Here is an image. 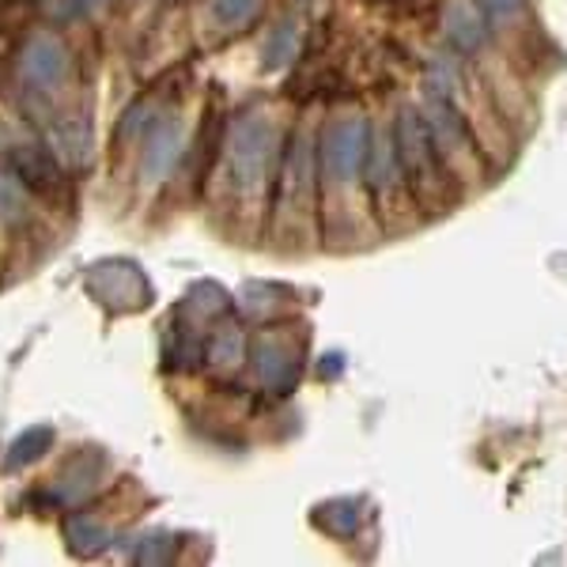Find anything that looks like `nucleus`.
I'll return each mask as SVG.
<instances>
[{
  "instance_id": "f257e3e1",
  "label": "nucleus",
  "mask_w": 567,
  "mask_h": 567,
  "mask_svg": "<svg viewBox=\"0 0 567 567\" xmlns=\"http://www.w3.org/2000/svg\"><path fill=\"white\" fill-rule=\"evenodd\" d=\"M393 148H398L401 171H405L409 194L416 208L439 213L454 200V175L446 159L439 155L432 130H427L424 114L416 106H401L398 122H393Z\"/></svg>"
},
{
  "instance_id": "f03ea898",
  "label": "nucleus",
  "mask_w": 567,
  "mask_h": 567,
  "mask_svg": "<svg viewBox=\"0 0 567 567\" xmlns=\"http://www.w3.org/2000/svg\"><path fill=\"white\" fill-rule=\"evenodd\" d=\"M227 163H231L235 194L243 200L258 197L269 186V171L277 163V130L269 117L250 114L235 122L231 141H227Z\"/></svg>"
},
{
  "instance_id": "7ed1b4c3",
  "label": "nucleus",
  "mask_w": 567,
  "mask_h": 567,
  "mask_svg": "<svg viewBox=\"0 0 567 567\" xmlns=\"http://www.w3.org/2000/svg\"><path fill=\"white\" fill-rule=\"evenodd\" d=\"M368 141H371V125H368V117H360V114L333 117V122L326 125L322 141H318V171H322L326 186L344 189L360 178Z\"/></svg>"
},
{
  "instance_id": "20e7f679",
  "label": "nucleus",
  "mask_w": 567,
  "mask_h": 567,
  "mask_svg": "<svg viewBox=\"0 0 567 567\" xmlns=\"http://www.w3.org/2000/svg\"><path fill=\"white\" fill-rule=\"evenodd\" d=\"M420 114H424L427 130H432V141L439 155L446 159V167H451L454 178L462 175H477V144H473V133H470V122L462 117V110L454 106V99L446 95H435V91H427L424 106H420Z\"/></svg>"
},
{
  "instance_id": "39448f33",
  "label": "nucleus",
  "mask_w": 567,
  "mask_h": 567,
  "mask_svg": "<svg viewBox=\"0 0 567 567\" xmlns=\"http://www.w3.org/2000/svg\"><path fill=\"white\" fill-rule=\"evenodd\" d=\"M363 182H368V194L374 197L379 213H401V208L416 205L409 194L405 171H401L398 148H393V130H371L368 155H363Z\"/></svg>"
},
{
  "instance_id": "423d86ee",
  "label": "nucleus",
  "mask_w": 567,
  "mask_h": 567,
  "mask_svg": "<svg viewBox=\"0 0 567 567\" xmlns=\"http://www.w3.org/2000/svg\"><path fill=\"white\" fill-rule=\"evenodd\" d=\"M315 159H318L315 141H310L307 130H299L288 141V152H284V163H280V178H277V213L284 219L315 216V186H318Z\"/></svg>"
},
{
  "instance_id": "0eeeda50",
  "label": "nucleus",
  "mask_w": 567,
  "mask_h": 567,
  "mask_svg": "<svg viewBox=\"0 0 567 567\" xmlns=\"http://www.w3.org/2000/svg\"><path fill=\"white\" fill-rule=\"evenodd\" d=\"M4 167L23 182L27 194H34L45 205H61L69 194L65 167L45 144H12L4 155Z\"/></svg>"
},
{
  "instance_id": "6e6552de",
  "label": "nucleus",
  "mask_w": 567,
  "mask_h": 567,
  "mask_svg": "<svg viewBox=\"0 0 567 567\" xmlns=\"http://www.w3.org/2000/svg\"><path fill=\"white\" fill-rule=\"evenodd\" d=\"M69 69V50L53 34H34L20 53V72L34 91H53L65 80Z\"/></svg>"
},
{
  "instance_id": "1a4fd4ad",
  "label": "nucleus",
  "mask_w": 567,
  "mask_h": 567,
  "mask_svg": "<svg viewBox=\"0 0 567 567\" xmlns=\"http://www.w3.org/2000/svg\"><path fill=\"white\" fill-rule=\"evenodd\" d=\"M182 155V122L178 117H167V122H155V130L148 136V148H144L141 159V178L155 186L171 175V167L178 163Z\"/></svg>"
},
{
  "instance_id": "9d476101",
  "label": "nucleus",
  "mask_w": 567,
  "mask_h": 567,
  "mask_svg": "<svg viewBox=\"0 0 567 567\" xmlns=\"http://www.w3.org/2000/svg\"><path fill=\"white\" fill-rule=\"evenodd\" d=\"M443 34L451 39L454 50L477 53L484 39H488V27H484V12L473 0H451L443 8Z\"/></svg>"
},
{
  "instance_id": "9b49d317",
  "label": "nucleus",
  "mask_w": 567,
  "mask_h": 567,
  "mask_svg": "<svg viewBox=\"0 0 567 567\" xmlns=\"http://www.w3.org/2000/svg\"><path fill=\"white\" fill-rule=\"evenodd\" d=\"M254 371H258V379L272 393H284L291 382H296V360H291V349L280 341V337H261V341L254 344Z\"/></svg>"
},
{
  "instance_id": "f8f14e48",
  "label": "nucleus",
  "mask_w": 567,
  "mask_h": 567,
  "mask_svg": "<svg viewBox=\"0 0 567 567\" xmlns=\"http://www.w3.org/2000/svg\"><path fill=\"white\" fill-rule=\"evenodd\" d=\"M50 144H53L50 152L58 155L61 163H69V167H84L91 159V130L80 117H61V122H53Z\"/></svg>"
},
{
  "instance_id": "ddd939ff",
  "label": "nucleus",
  "mask_w": 567,
  "mask_h": 567,
  "mask_svg": "<svg viewBox=\"0 0 567 567\" xmlns=\"http://www.w3.org/2000/svg\"><path fill=\"white\" fill-rule=\"evenodd\" d=\"M31 216V194L23 189V182L12 171H0V219L4 224H23Z\"/></svg>"
},
{
  "instance_id": "4468645a",
  "label": "nucleus",
  "mask_w": 567,
  "mask_h": 567,
  "mask_svg": "<svg viewBox=\"0 0 567 567\" xmlns=\"http://www.w3.org/2000/svg\"><path fill=\"white\" fill-rule=\"evenodd\" d=\"M53 443V427L42 424V427H27V432L16 439L12 451H8V470H23V465H31L34 458H42L45 451H50Z\"/></svg>"
},
{
  "instance_id": "2eb2a0df",
  "label": "nucleus",
  "mask_w": 567,
  "mask_h": 567,
  "mask_svg": "<svg viewBox=\"0 0 567 567\" xmlns=\"http://www.w3.org/2000/svg\"><path fill=\"white\" fill-rule=\"evenodd\" d=\"M65 537H69V548L80 556H95L99 548H106V529L99 523H91V518H72L65 526Z\"/></svg>"
},
{
  "instance_id": "dca6fc26",
  "label": "nucleus",
  "mask_w": 567,
  "mask_h": 567,
  "mask_svg": "<svg viewBox=\"0 0 567 567\" xmlns=\"http://www.w3.org/2000/svg\"><path fill=\"white\" fill-rule=\"evenodd\" d=\"M261 12V0H213V20L227 31H239Z\"/></svg>"
},
{
  "instance_id": "f3484780",
  "label": "nucleus",
  "mask_w": 567,
  "mask_h": 567,
  "mask_svg": "<svg viewBox=\"0 0 567 567\" xmlns=\"http://www.w3.org/2000/svg\"><path fill=\"white\" fill-rule=\"evenodd\" d=\"M355 523H360V511H355L352 499H337L318 507V526H326L329 534H352Z\"/></svg>"
},
{
  "instance_id": "a211bd4d",
  "label": "nucleus",
  "mask_w": 567,
  "mask_h": 567,
  "mask_svg": "<svg viewBox=\"0 0 567 567\" xmlns=\"http://www.w3.org/2000/svg\"><path fill=\"white\" fill-rule=\"evenodd\" d=\"M296 42H299V27L296 23H284L280 31H272V39L265 42V65L280 69L296 58Z\"/></svg>"
},
{
  "instance_id": "6ab92c4d",
  "label": "nucleus",
  "mask_w": 567,
  "mask_h": 567,
  "mask_svg": "<svg viewBox=\"0 0 567 567\" xmlns=\"http://www.w3.org/2000/svg\"><path fill=\"white\" fill-rule=\"evenodd\" d=\"M243 352H246V341H243V333L239 329H219V337L213 341V363H219V368H235V363L243 360Z\"/></svg>"
},
{
  "instance_id": "aec40b11",
  "label": "nucleus",
  "mask_w": 567,
  "mask_h": 567,
  "mask_svg": "<svg viewBox=\"0 0 567 567\" xmlns=\"http://www.w3.org/2000/svg\"><path fill=\"white\" fill-rule=\"evenodd\" d=\"M148 114H152V103L148 99H144V103H136V106H130L125 110V117H122V125H117V141H125V136H133L144 130V125H148Z\"/></svg>"
},
{
  "instance_id": "412c9836",
  "label": "nucleus",
  "mask_w": 567,
  "mask_h": 567,
  "mask_svg": "<svg viewBox=\"0 0 567 567\" xmlns=\"http://www.w3.org/2000/svg\"><path fill=\"white\" fill-rule=\"evenodd\" d=\"M481 12L492 16V20H515L518 12H523L526 0H477Z\"/></svg>"
},
{
  "instance_id": "4be33fe9",
  "label": "nucleus",
  "mask_w": 567,
  "mask_h": 567,
  "mask_svg": "<svg viewBox=\"0 0 567 567\" xmlns=\"http://www.w3.org/2000/svg\"><path fill=\"white\" fill-rule=\"evenodd\" d=\"M95 4L99 0H58L53 12H58V20H80V16H87Z\"/></svg>"
}]
</instances>
